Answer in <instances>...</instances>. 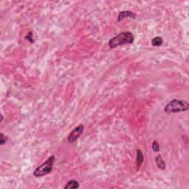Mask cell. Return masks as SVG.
<instances>
[{
  "label": "cell",
  "mask_w": 189,
  "mask_h": 189,
  "mask_svg": "<svg viewBox=\"0 0 189 189\" xmlns=\"http://www.w3.org/2000/svg\"><path fill=\"white\" fill-rule=\"evenodd\" d=\"M134 35L130 32H123L118 34L109 41V46L111 48H115L123 44H131L134 41Z\"/></svg>",
  "instance_id": "1"
},
{
  "label": "cell",
  "mask_w": 189,
  "mask_h": 189,
  "mask_svg": "<svg viewBox=\"0 0 189 189\" xmlns=\"http://www.w3.org/2000/svg\"><path fill=\"white\" fill-rule=\"evenodd\" d=\"M189 109V104L186 100L182 99H173L164 108L166 113H177L185 112Z\"/></svg>",
  "instance_id": "2"
},
{
  "label": "cell",
  "mask_w": 189,
  "mask_h": 189,
  "mask_svg": "<svg viewBox=\"0 0 189 189\" xmlns=\"http://www.w3.org/2000/svg\"><path fill=\"white\" fill-rule=\"evenodd\" d=\"M25 39H27L28 41H30V42L33 43L34 39H33V35H32V32H28L27 35L25 36Z\"/></svg>",
  "instance_id": "10"
},
{
  "label": "cell",
  "mask_w": 189,
  "mask_h": 189,
  "mask_svg": "<svg viewBox=\"0 0 189 189\" xmlns=\"http://www.w3.org/2000/svg\"><path fill=\"white\" fill-rule=\"evenodd\" d=\"M152 149L155 152H158L159 151V146L157 141H154L153 143H152Z\"/></svg>",
  "instance_id": "11"
},
{
  "label": "cell",
  "mask_w": 189,
  "mask_h": 189,
  "mask_svg": "<svg viewBox=\"0 0 189 189\" xmlns=\"http://www.w3.org/2000/svg\"><path fill=\"white\" fill-rule=\"evenodd\" d=\"M143 154L142 153L140 149H137V168H140V166L141 165V164L143 162Z\"/></svg>",
  "instance_id": "8"
},
{
  "label": "cell",
  "mask_w": 189,
  "mask_h": 189,
  "mask_svg": "<svg viewBox=\"0 0 189 189\" xmlns=\"http://www.w3.org/2000/svg\"><path fill=\"white\" fill-rule=\"evenodd\" d=\"M84 129V126L83 125H80L78 126H77L76 128H74L71 133L69 134V135L68 136V141L69 143H74L77 139H78L80 137V136L81 135V134L83 133Z\"/></svg>",
  "instance_id": "4"
},
{
  "label": "cell",
  "mask_w": 189,
  "mask_h": 189,
  "mask_svg": "<svg viewBox=\"0 0 189 189\" xmlns=\"http://www.w3.org/2000/svg\"><path fill=\"white\" fill-rule=\"evenodd\" d=\"M163 43V40L161 37H155L152 39L151 41V44L154 46V47H159L161 46Z\"/></svg>",
  "instance_id": "9"
},
{
  "label": "cell",
  "mask_w": 189,
  "mask_h": 189,
  "mask_svg": "<svg viewBox=\"0 0 189 189\" xmlns=\"http://www.w3.org/2000/svg\"><path fill=\"white\" fill-rule=\"evenodd\" d=\"M136 17V14L133 12L129 11V10H124V11L120 12L119 15L118 17V22H120L123 19H126V18H131V19H134Z\"/></svg>",
  "instance_id": "5"
},
{
  "label": "cell",
  "mask_w": 189,
  "mask_h": 189,
  "mask_svg": "<svg viewBox=\"0 0 189 189\" xmlns=\"http://www.w3.org/2000/svg\"><path fill=\"white\" fill-rule=\"evenodd\" d=\"M6 140H7L6 137H4V134H3L2 133H1V134H0V144H1V146L4 145V143H6Z\"/></svg>",
  "instance_id": "12"
},
{
  "label": "cell",
  "mask_w": 189,
  "mask_h": 189,
  "mask_svg": "<svg viewBox=\"0 0 189 189\" xmlns=\"http://www.w3.org/2000/svg\"><path fill=\"white\" fill-rule=\"evenodd\" d=\"M80 187L79 183H78V181L76 180H69L67 183H66V185L63 187L64 189H75V188H78Z\"/></svg>",
  "instance_id": "6"
},
{
  "label": "cell",
  "mask_w": 189,
  "mask_h": 189,
  "mask_svg": "<svg viewBox=\"0 0 189 189\" xmlns=\"http://www.w3.org/2000/svg\"><path fill=\"white\" fill-rule=\"evenodd\" d=\"M155 162H156V164L157 165V167L159 168H160V169L162 170H164L165 169V162H164L163 159H162V156H161L160 154L157 155V156L156 157V158H155Z\"/></svg>",
  "instance_id": "7"
},
{
  "label": "cell",
  "mask_w": 189,
  "mask_h": 189,
  "mask_svg": "<svg viewBox=\"0 0 189 189\" xmlns=\"http://www.w3.org/2000/svg\"><path fill=\"white\" fill-rule=\"evenodd\" d=\"M54 160L55 157L53 156V155L50 156L44 163L41 164L39 167H38V168L34 171L33 175L36 177H43V176L46 175V174L51 172L52 169H53Z\"/></svg>",
  "instance_id": "3"
}]
</instances>
